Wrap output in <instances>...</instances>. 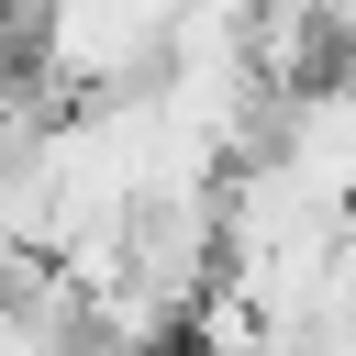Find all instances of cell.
I'll use <instances>...</instances> for the list:
<instances>
[{"label":"cell","instance_id":"cell-1","mask_svg":"<svg viewBox=\"0 0 356 356\" xmlns=\"http://www.w3.org/2000/svg\"><path fill=\"white\" fill-rule=\"evenodd\" d=\"M256 156H278L323 211H345V222H356V67H323V78L278 89V100H267Z\"/></svg>","mask_w":356,"mask_h":356}]
</instances>
